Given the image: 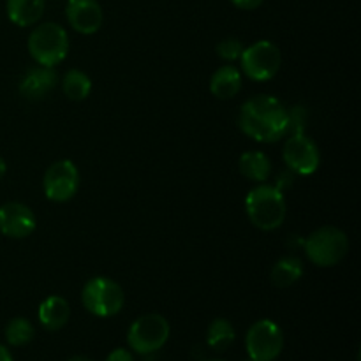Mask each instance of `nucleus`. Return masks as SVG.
Returning <instances> with one entry per match:
<instances>
[{
	"label": "nucleus",
	"instance_id": "obj_11",
	"mask_svg": "<svg viewBox=\"0 0 361 361\" xmlns=\"http://www.w3.org/2000/svg\"><path fill=\"white\" fill-rule=\"evenodd\" d=\"M35 215L27 204L11 201L0 207V233L7 238H27L35 231Z\"/></svg>",
	"mask_w": 361,
	"mask_h": 361
},
{
	"label": "nucleus",
	"instance_id": "obj_15",
	"mask_svg": "<svg viewBox=\"0 0 361 361\" xmlns=\"http://www.w3.org/2000/svg\"><path fill=\"white\" fill-rule=\"evenodd\" d=\"M44 0H6L7 18L16 27H32L44 14Z\"/></svg>",
	"mask_w": 361,
	"mask_h": 361
},
{
	"label": "nucleus",
	"instance_id": "obj_27",
	"mask_svg": "<svg viewBox=\"0 0 361 361\" xmlns=\"http://www.w3.org/2000/svg\"><path fill=\"white\" fill-rule=\"evenodd\" d=\"M69 361H94V360L87 358V356H73V358H69Z\"/></svg>",
	"mask_w": 361,
	"mask_h": 361
},
{
	"label": "nucleus",
	"instance_id": "obj_18",
	"mask_svg": "<svg viewBox=\"0 0 361 361\" xmlns=\"http://www.w3.org/2000/svg\"><path fill=\"white\" fill-rule=\"evenodd\" d=\"M302 277H303V263L302 259H298V257L295 256H288L279 259L277 263L274 264V268H271V275H270L271 284H274L275 288H281V289L291 288V286H295Z\"/></svg>",
	"mask_w": 361,
	"mask_h": 361
},
{
	"label": "nucleus",
	"instance_id": "obj_4",
	"mask_svg": "<svg viewBox=\"0 0 361 361\" xmlns=\"http://www.w3.org/2000/svg\"><path fill=\"white\" fill-rule=\"evenodd\" d=\"M349 252V240L342 229L324 226L305 240V254L319 268L337 267Z\"/></svg>",
	"mask_w": 361,
	"mask_h": 361
},
{
	"label": "nucleus",
	"instance_id": "obj_17",
	"mask_svg": "<svg viewBox=\"0 0 361 361\" xmlns=\"http://www.w3.org/2000/svg\"><path fill=\"white\" fill-rule=\"evenodd\" d=\"M238 169L247 180L263 183L271 175V161L267 154L259 150L243 152L238 161Z\"/></svg>",
	"mask_w": 361,
	"mask_h": 361
},
{
	"label": "nucleus",
	"instance_id": "obj_22",
	"mask_svg": "<svg viewBox=\"0 0 361 361\" xmlns=\"http://www.w3.org/2000/svg\"><path fill=\"white\" fill-rule=\"evenodd\" d=\"M243 48H245V46L242 44V41H240V39L229 37V39H224V41L219 42L217 55L221 56L222 60H226V62H235V60H240Z\"/></svg>",
	"mask_w": 361,
	"mask_h": 361
},
{
	"label": "nucleus",
	"instance_id": "obj_6",
	"mask_svg": "<svg viewBox=\"0 0 361 361\" xmlns=\"http://www.w3.org/2000/svg\"><path fill=\"white\" fill-rule=\"evenodd\" d=\"M171 328L161 314H145L130 324L127 331V344L137 355H152L164 348Z\"/></svg>",
	"mask_w": 361,
	"mask_h": 361
},
{
	"label": "nucleus",
	"instance_id": "obj_1",
	"mask_svg": "<svg viewBox=\"0 0 361 361\" xmlns=\"http://www.w3.org/2000/svg\"><path fill=\"white\" fill-rule=\"evenodd\" d=\"M238 126L254 141L275 143L288 136L289 109L274 95H256L240 108Z\"/></svg>",
	"mask_w": 361,
	"mask_h": 361
},
{
	"label": "nucleus",
	"instance_id": "obj_20",
	"mask_svg": "<svg viewBox=\"0 0 361 361\" xmlns=\"http://www.w3.org/2000/svg\"><path fill=\"white\" fill-rule=\"evenodd\" d=\"M62 90L71 101H85L92 92V80L80 69L67 71L62 80Z\"/></svg>",
	"mask_w": 361,
	"mask_h": 361
},
{
	"label": "nucleus",
	"instance_id": "obj_26",
	"mask_svg": "<svg viewBox=\"0 0 361 361\" xmlns=\"http://www.w3.org/2000/svg\"><path fill=\"white\" fill-rule=\"evenodd\" d=\"M7 171V166H6V161H4L2 157H0V180L4 178V175H6Z\"/></svg>",
	"mask_w": 361,
	"mask_h": 361
},
{
	"label": "nucleus",
	"instance_id": "obj_21",
	"mask_svg": "<svg viewBox=\"0 0 361 361\" xmlns=\"http://www.w3.org/2000/svg\"><path fill=\"white\" fill-rule=\"evenodd\" d=\"M35 328L27 317H14L6 326V341L9 345L21 348L34 341Z\"/></svg>",
	"mask_w": 361,
	"mask_h": 361
},
{
	"label": "nucleus",
	"instance_id": "obj_13",
	"mask_svg": "<svg viewBox=\"0 0 361 361\" xmlns=\"http://www.w3.org/2000/svg\"><path fill=\"white\" fill-rule=\"evenodd\" d=\"M59 83V74L53 67H30L20 81V94L30 101L44 99Z\"/></svg>",
	"mask_w": 361,
	"mask_h": 361
},
{
	"label": "nucleus",
	"instance_id": "obj_12",
	"mask_svg": "<svg viewBox=\"0 0 361 361\" xmlns=\"http://www.w3.org/2000/svg\"><path fill=\"white\" fill-rule=\"evenodd\" d=\"M67 23L83 35H92L102 27L104 14L97 0H67L66 4Z\"/></svg>",
	"mask_w": 361,
	"mask_h": 361
},
{
	"label": "nucleus",
	"instance_id": "obj_8",
	"mask_svg": "<svg viewBox=\"0 0 361 361\" xmlns=\"http://www.w3.org/2000/svg\"><path fill=\"white\" fill-rule=\"evenodd\" d=\"M284 348V334L271 319L256 321L245 335V349L249 358L256 361H274Z\"/></svg>",
	"mask_w": 361,
	"mask_h": 361
},
{
	"label": "nucleus",
	"instance_id": "obj_7",
	"mask_svg": "<svg viewBox=\"0 0 361 361\" xmlns=\"http://www.w3.org/2000/svg\"><path fill=\"white\" fill-rule=\"evenodd\" d=\"M282 63L281 49L271 41H257L243 48L240 66L243 74L252 81H270Z\"/></svg>",
	"mask_w": 361,
	"mask_h": 361
},
{
	"label": "nucleus",
	"instance_id": "obj_28",
	"mask_svg": "<svg viewBox=\"0 0 361 361\" xmlns=\"http://www.w3.org/2000/svg\"><path fill=\"white\" fill-rule=\"evenodd\" d=\"M243 361H256V360H252V358H247V360H243Z\"/></svg>",
	"mask_w": 361,
	"mask_h": 361
},
{
	"label": "nucleus",
	"instance_id": "obj_5",
	"mask_svg": "<svg viewBox=\"0 0 361 361\" xmlns=\"http://www.w3.org/2000/svg\"><path fill=\"white\" fill-rule=\"evenodd\" d=\"M81 303L97 317H113L123 309L126 295L118 282L108 277H94L83 286Z\"/></svg>",
	"mask_w": 361,
	"mask_h": 361
},
{
	"label": "nucleus",
	"instance_id": "obj_24",
	"mask_svg": "<svg viewBox=\"0 0 361 361\" xmlns=\"http://www.w3.org/2000/svg\"><path fill=\"white\" fill-rule=\"evenodd\" d=\"M229 2H231L235 7H238V9L252 11V9H257L264 0H229Z\"/></svg>",
	"mask_w": 361,
	"mask_h": 361
},
{
	"label": "nucleus",
	"instance_id": "obj_2",
	"mask_svg": "<svg viewBox=\"0 0 361 361\" xmlns=\"http://www.w3.org/2000/svg\"><path fill=\"white\" fill-rule=\"evenodd\" d=\"M245 212L249 221L261 231H274L286 221L288 204L279 187L257 185L247 194Z\"/></svg>",
	"mask_w": 361,
	"mask_h": 361
},
{
	"label": "nucleus",
	"instance_id": "obj_23",
	"mask_svg": "<svg viewBox=\"0 0 361 361\" xmlns=\"http://www.w3.org/2000/svg\"><path fill=\"white\" fill-rule=\"evenodd\" d=\"M106 361H134V356L130 351L120 348V349H115V351L109 353Z\"/></svg>",
	"mask_w": 361,
	"mask_h": 361
},
{
	"label": "nucleus",
	"instance_id": "obj_3",
	"mask_svg": "<svg viewBox=\"0 0 361 361\" xmlns=\"http://www.w3.org/2000/svg\"><path fill=\"white\" fill-rule=\"evenodd\" d=\"M28 53L37 66L55 67L69 53V35L66 28L53 21L37 25L28 35Z\"/></svg>",
	"mask_w": 361,
	"mask_h": 361
},
{
	"label": "nucleus",
	"instance_id": "obj_25",
	"mask_svg": "<svg viewBox=\"0 0 361 361\" xmlns=\"http://www.w3.org/2000/svg\"><path fill=\"white\" fill-rule=\"evenodd\" d=\"M0 361H13V355L6 345L0 344Z\"/></svg>",
	"mask_w": 361,
	"mask_h": 361
},
{
	"label": "nucleus",
	"instance_id": "obj_10",
	"mask_svg": "<svg viewBox=\"0 0 361 361\" xmlns=\"http://www.w3.org/2000/svg\"><path fill=\"white\" fill-rule=\"evenodd\" d=\"M286 166L291 169L293 173L302 176H309L319 169L321 164V154L317 145L302 134H291L284 145V152H282Z\"/></svg>",
	"mask_w": 361,
	"mask_h": 361
},
{
	"label": "nucleus",
	"instance_id": "obj_9",
	"mask_svg": "<svg viewBox=\"0 0 361 361\" xmlns=\"http://www.w3.org/2000/svg\"><path fill=\"white\" fill-rule=\"evenodd\" d=\"M44 196L53 203H66L76 196L80 189V171L69 159L56 161L46 169L42 178Z\"/></svg>",
	"mask_w": 361,
	"mask_h": 361
},
{
	"label": "nucleus",
	"instance_id": "obj_16",
	"mask_svg": "<svg viewBox=\"0 0 361 361\" xmlns=\"http://www.w3.org/2000/svg\"><path fill=\"white\" fill-rule=\"evenodd\" d=\"M242 90V73L235 66H222L212 74L210 92L217 99H233Z\"/></svg>",
	"mask_w": 361,
	"mask_h": 361
},
{
	"label": "nucleus",
	"instance_id": "obj_29",
	"mask_svg": "<svg viewBox=\"0 0 361 361\" xmlns=\"http://www.w3.org/2000/svg\"><path fill=\"white\" fill-rule=\"evenodd\" d=\"M208 361H224V360H208Z\"/></svg>",
	"mask_w": 361,
	"mask_h": 361
},
{
	"label": "nucleus",
	"instance_id": "obj_19",
	"mask_svg": "<svg viewBox=\"0 0 361 361\" xmlns=\"http://www.w3.org/2000/svg\"><path fill=\"white\" fill-rule=\"evenodd\" d=\"M235 326L228 319H224V317L212 321L207 330V344L217 353L226 351L235 342Z\"/></svg>",
	"mask_w": 361,
	"mask_h": 361
},
{
	"label": "nucleus",
	"instance_id": "obj_14",
	"mask_svg": "<svg viewBox=\"0 0 361 361\" xmlns=\"http://www.w3.org/2000/svg\"><path fill=\"white\" fill-rule=\"evenodd\" d=\"M71 317V307L66 298L59 295L48 296L39 305L37 319L41 326L48 331H59L67 324Z\"/></svg>",
	"mask_w": 361,
	"mask_h": 361
}]
</instances>
